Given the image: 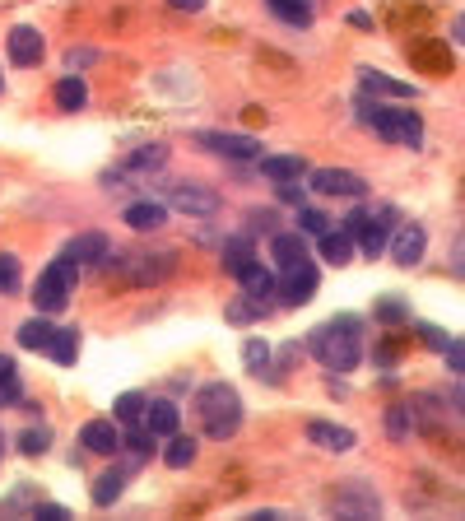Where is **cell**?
Here are the masks:
<instances>
[{
    "mask_svg": "<svg viewBox=\"0 0 465 521\" xmlns=\"http://www.w3.org/2000/svg\"><path fill=\"white\" fill-rule=\"evenodd\" d=\"M363 321L359 317H331L326 326H317V335H312V354H317L326 368H335V373H349V368H359L363 359Z\"/></svg>",
    "mask_w": 465,
    "mask_h": 521,
    "instance_id": "obj_1",
    "label": "cell"
},
{
    "mask_svg": "<svg viewBox=\"0 0 465 521\" xmlns=\"http://www.w3.org/2000/svg\"><path fill=\"white\" fill-rule=\"evenodd\" d=\"M196 415H200V428H205L210 438H228V433H238V424H242L238 391L228 387V382H210V387H200Z\"/></svg>",
    "mask_w": 465,
    "mask_h": 521,
    "instance_id": "obj_2",
    "label": "cell"
},
{
    "mask_svg": "<svg viewBox=\"0 0 465 521\" xmlns=\"http://www.w3.org/2000/svg\"><path fill=\"white\" fill-rule=\"evenodd\" d=\"M363 121L382 135L386 145H410L414 149L419 140H424V121H419V112H410V107H377L372 103V112H363Z\"/></svg>",
    "mask_w": 465,
    "mask_h": 521,
    "instance_id": "obj_3",
    "label": "cell"
},
{
    "mask_svg": "<svg viewBox=\"0 0 465 521\" xmlns=\"http://www.w3.org/2000/svg\"><path fill=\"white\" fill-rule=\"evenodd\" d=\"M75 275H80V266L70 261V256H61V261H52V266L38 275V294H33V303H38V312H61L70 303V294H75Z\"/></svg>",
    "mask_w": 465,
    "mask_h": 521,
    "instance_id": "obj_4",
    "label": "cell"
},
{
    "mask_svg": "<svg viewBox=\"0 0 465 521\" xmlns=\"http://www.w3.org/2000/svg\"><path fill=\"white\" fill-rule=\"evenodd\" d=\"M326 503H331L335 517H345V521H372L382 512V498L372 494V484H363V480H345Z\"/></svg>",
    "mask_w": 465,
    "mask_h": 521,
    "instance_id": "obj_5",
    "label": "cell"
},
{
    "mask_svg": "<svg viewBox=\"0 0 465 521\" xmlns=\"http://www.w3.org/2000/svg\"><path fill=\"white\" fill-rule=\"evenodd\" d=\"M168 205L186 219H210V214H219L224 196L214 187H200V182H177V187H168Z\"/></svg>",
    "mask_w": 465,
    "mask_h": 521,
    "instance_id": "obj_6",
    "label": "cell"
},
{
    "mask_svg": "<svg viewBox=\"0 0 465 521\" xmlns=\"http://www.w3.org/2000/svg\"><path fill=\"white\" fill-rule=\"evenodd\" d=\"M121 275L131 284H159L163 275H173V252H126L121 256Z\"/></svg>",
    "mask_w": 465,
    "mask_h": 521,
    "instance_id": "obj_7",
    "label": "cell"
},
{
    "mask_svg": "<svg viewBox=\"0 0 465 521\" xmlns=\"http://www.w3.org/2000/svg\"><path fill=\"white\" fill-rule=\"evenodd\" d=\"M312 191H321V196H349V201H359V196H368V182H363L354 168H317V173H312Z\"/></svg>",
    "mask_w": 465,
    "mask_h": 521,
    "instance_id": "obj_8",
    "label": "cell"
},
{
    "mask_svg": "<svg viewBox=\"0 0 465 521\" xmlns=\"http://www.w3.org/2000/svg\"><path fill=\"white\" fill-rule=\"evenodd\" d=\"M428 247V233L419 224H396L391 228V261L396 266H419Z\"/></svg>",
    "mask_w": 465,
    "mask_h": 521,
    "instance_id": "obj_9",
    "label": "cell"
},
{
    "mask_svg": "<svg viewBox=\"0 0 465 521\" xmlns=\"http://www.w3.org/2000/svg\"><path fill=\"white\" fill-rule=\"evenodd\" d=\"M279 294H284V303H289V308H303V303H312V294H317V266H312V261H298V266H289V270H284Z\"/></svg>",
    "mask_w": 465,
    "mask_h": 521,
    "instance_id": "obj_10",
    "label": "cell"
},
{
    "mask_svg": "<svg viewBox=\"0 0 465 521\" xmlns=\"http://www.w3.org/2000/svg\"><path fill=\"white\" fill-rule=\"evenodd\" d=\"M391 228H396V210L386 205V210H377V214H368L363 219V228L354 233L359 238V247H363V256H377L386 247V238H391Z\"/></svg>",
    "mask_w": 465,
    "mask_h": 521,
    "instance_id": "obj_11",
    "label": "cell"
},
{
    "mask_svg": "<svg viewBox=\"0 0 465 521\" xmlns=\"http://www.w3.org/2000/svg\"><path fill=\"white\" fill-rule=\"evenodd\" d=\"M410 61L419 70H428V75H447V70H452V47L438 38H419L410 47Z\"/></svg>",
    "mask_w": 465,
    "mask_h": 521,
    "instance_id": "obj_12",
    "label": "cell"
},
{
    "mask_svg": "<svg viewBox=\"0 0 465 521\" xmlns=\"http://www.w3.org/2000/svg\"><path fill=\"white\" fill-rule=\"evenodd\" d=\"M200 145H210L214 154H224V159H261V145H256L252 135H224V131H210V135H200Z\"/></svg>",
    "mask_w": 465,
    "mask_h": 521,
    "instance_id": "obj_13",
    "label": "cell"
},
{
    "mask_svg": "<svg viewBox=\"0 0 465 521\" xmlns=\"http://www.w3.org/2000/svg\"><path fill=\"white\" fill-rule=\"evenodd\" d=\"M80 442L89 447L93 456H112L121 447V433H117V424H112V419H89V424L80 428Z\"/></svg>",
    "mask_w": 465,
    "mask_h": 521,
    "instance_id": "obj_14",
    "label": "cell"
},
{
    "mask_svg": "<svg viewBox=\"0 0 465 521\" xmlns=\"http://www.w3.org/2000/svg\"><path fill=\"white\" fill-rule=\"evenodd\" d=\"M307 438L317 442L321 452H349V447L359 442V438H354V428H345V424H321V419H317V424H307Z\"/></svg>",
    "mask_w": 465,
    "mask_h": 521,
    "instance_id": "obj_15",
    "label": "cell"
},
{
    "mask_svg": "<svg viewBox=\"0 0 465 521\" xmlns=\"http://www.w3.org/2000/svg\"><path fill=\"white\" fill-rule=\"evenodd\" d=\"M10 61L14 66H38L42 61V33L38 28H14L10 33Z\"/></svg>",
    "mask_w": 465,
    "mask_h": 521,
    "instance_id": "obj_16",
    "label": "cell"
},
{
    "mask_svg": "<svg viewBox=\"0 0 465 521\" xmlns=\"http://www.w3.org/2000/svg\"><path fill=\"white\" fill-rule=\"evenodd\" d=\"M66 256L75 261V266H93V261H107V256H112V247H107L103 233H80V238L66 247Z\"/></svg>",
    "mask_w": 465,
    "mask_h": 521,
    "instance_id": "obj_17",
    "label": "cell"
},
{
    "mask_svg": "<svg viewBox=\"0 0 465 521\" xmlns=\"http://www.w3.org/2000/svg\"><path fill=\"white\" fill-rule=\"evenodd\" d=\"M238 280H242V294L256 298V303L275 294V275H270V270L261 266V261H247V266L238 270Z\"/></svg>",
    "mask_w": 465,
    "mask_h": 521,
    "instance_id": "obj_18",
    "label": "cell"
},
{
    "mask_svg": "<svg viewBox=\"0 0 465 521\" xmlns=\"http://www.w3.org/2000/svg\"><path fill=\"white\" fill-rule=\"evenodd\" d=\"M177 424H182L177 405H168V401H149V405H145V428H149V433H159V438H173Z\"/></svg>",
    "mask_w": 465,
    "mask_h": 521,
    "instance_id": "obj_19",
    "label": "cell"
},
{
    "mask_svg": "<svg viewBox=\"0 0 465 521\" xmlns=\"http://www.w3.org/2000/svg\"><path fill=\"white\" fill-rule=\"evenodd\" d=\"M303 173H307V159H298V154H279V159H261V177H270V182H298Z\"/></svg>",
    "mask_w": 465,
    "mask_h": 521,
    "instance_id": "obj_20",
    "label": "cell"
},
{
    "mask_svg": "<svg viewBox=\"0 0 465 521\" xmlns=\"http://www.w3.org/2000/svg\"><path fill=\"white\" fill-rule=\"evenodd\" d=\"M270 252H275L279 270H289V266H298V261H307L303 233H275V238H270Z\"/></svg>",
    "mask_w": 465,
    "mask_h": 521,
    "instance_id": "obj_21",
    "label": "cell"
},
{
    "mask_svg": "<svg viewBox=\"0 0 465 521\" xmlns=\"http://www.w3.org/2000/svg\"><path fill=\"white\" fill-rule=\"evenodd\" d=\"M163 219H168V210H163L159 201H135V205H126V224L140 228V233H154V228H163Z\"/></svg>",
    "mask_w": 465,
    "mask_h": 521,
    "instance_id": "obj_22",
    "label": "cell"
},
{
    "mask_svg": "<svg viewBox=\"0 0 465 521\" xmlns=\"http://www.w3.org/2000/svg\"><path fill=\"white\" fill-rule=\"evenodd\" d=\"M359 84L368 89V94H386V98H414V89L405 80H391V75H382V70H363Z\"/></svg>",
    "mask_w": 465,
    "mask_h": 521,
    "instance_id": "obj_23",
    "label": "cell"
},
{
    "mask_svg": "<svg viewBox=\"0 0 465 521\" xmlns=\"http://www.w3.org/2000/svg\"><path fill=\"white\" fill-rule=\"evenodd\" d=\"M321 256H326L331 266H349V261H354V238H349V233H331V228H326V233H321Z\"/></svg>",
    "mask_w": 465,
    "mask_h": 521,
    "instance_id": "obj_24",
    "label": "cell"
},
{
    "mask_svg": "<svg viewBox=\"0 0 465 521\" xmlns=\"http://www.w3.org/2000/svg\"><path fill=\"white\" fill-rule=\"evenodd\" d=\"M121 489H126V470H107V475H98V484H93V503H98V508H112L121 498Z\"/></svg>",
    "mask_w": 465,
    "mask_h": 521,
    "instance_id": "obj_25",
    "label": "cell"
},
{
    "mask_svg": "<svg viewBox=\"0 0 465 521\" xmlns=\"http://www.w3.org/2000/svg\"><path fill=\"white\" fill-rule=\"evenodd\" d=\"M270 10L284 19V24H293V28H312V5L307 0H266Z\"/></svg>",
    "mask_w": 465,
    "mask_h": 521,
    "instance_id": "obj_26",
    "label": "cell"
},
{
    "mask_svg": "<svg viewBox=\"0 0 465 521\" xmlns=\"http://www.w3.org/2000/svg\"><path fill=\"white\" fill-rule=\"evenodd\" d=\"M52 335H56L52 321L33 317V321H24V326H19V345H24V349H47V345H52Z\"/></svg>",
    "mask_w": 465,
    "mask_h": 521,
    "instance_id": "obj_27",
    "label": "cell"
},
{
    "mask_svg": "<svg viewBox=\"0 0 465 521\" xmlns=\"http://www.w3.org/2000/svg\"><path fill=\"white\" fill-rule=\"evenodd\" d=\"M84 98H89V89H84V80H75V75H66V80L56 84V103L66 107V112H80Z\"/></svg>",
    "mask_w": 465,
    "mask_h": 521,
    "instance_id": "obj_28",
    "label": "cell"
},
{
    "mask_svg": "<svg viewBox=\"0 0 465 521\" xmlns=\"http://www.w3.org/2000/svg\"><path fill=\"white\" fill-rule=\"evenodd\" d=\"M47 354H52L56 363H75V359H80V335H75V331H56L52 345H47Z\"/></svg>",
    "mask_w": 465,
    "mask_h": 521,
    "instance_id": "obj_29",
    "label": "cell"
},
{
    "mask_svg": "<svg viewBox=\"0 0 465 521\" xmlns=\"http://www.w3.org/2000/svg\"><path fill=\"white\" fill-rule=\"evenodd\" d=\"M386 428H391V438H410L414 433V410L410 405H391V415H386Z\"/></svg>",
    "mask_w": 465,
    "mask_h": 521,
    "instance_id": "obj_30",
    "label": "cell"
},
{
    "mask_svg": "<svg viewBox=\"0 0 465 521\" xmlns=\"http://www.w3.org/2000/svg\"><path fill=\"white\" fill-rule=\"evenodd\" d=\"M163 461H168L173 470L191 466V461H196V442H191V438H173V442H168V452H163Z\"/></svg>",
    "mask_w": 465,
    "mask_h": 521,
    "instance_id": "obj_31",
    "label": "cell"
},
{
    "mask_svg": "<svg viewBox=\"0 0 465 521\" xmlns=\"http://www.w3.org/2000/svg\"><path fill=\"white\" fill-rule=\"evenodd\" d=\"M19 401V373H14V363L0 354V405H14Z\"/></svg>",
    "mask_w": 465,
    "mask_h": 521,
    "instance_id": "obj_32",
    "label": "cell"
},
{
    "mask_svg": "<svg viewBox=\"0 0 465 521\" xmlns=\"http://www.w3.org/2000/svg\"><path fill=\"white\" fill-rule=\"evenodd\" d=\"M140 415H145V396H135V391H126V396L117 401V419H121V424H135Z\"/></svg>",
    "mask_w": 465,
    "mask_h": 521,
    "instance_id": "obj_33",
    "label": "cell"
},
{
    "mask_svg": "<svg viewBox=\"0 0 465 521\" xmlns=\"http://www.w3.org/2000/svg\"><path fill=\"white\" fill-rule=\"evenodd\" d=\"M47 442H52L47 428H28L24 438H19V452H24V456H42V452H47Z\"/></svg>",
    "mask_w": 465,
    "mask_h": 521,
    "instance_id": "obj_34",
    "label": "cell"
},
{
    "mask_svg": "<svg viewBox=\"0 0 465 521\" xmlns=\"http://www.w3.org/2000/svg\"><path fill=\"white\" fill-rule=\"evenodd\" d=\"M242 359L252 363V373H261V368H266V363H270L266 340H247V345H242Z\"/></svg>",
    "mask_w": 465,
    "mask_h": 521,
    "instance_id": "obj_35",
    "label": "cell"
},
{
    "mask_svg": "<svg viewBox=\"0 0 465 521\" xmlns=\"http://www.w3.org/2000/svg\"><path fill=\"white\" fill-rule=\"evenodd\" d=\"M10 289H19V261L0 252V294H10Z\"/></svg>",
    "mask_w": 465,
    "mask_h": 521,
    "instance_id": "obj_36",
    "label": "cell"
},
{
    "mask_svg": "<svg viewBox=\"0 0 465 521\" xmlns=\"http://www.w3.org/2000/svg\"><path fill=\"white\" fill-rule=\"evenodd\" d=\"M247 261H252V252H247V242H228V247H224V266L233 270V275H238V270L247 266Z\"/></svg>",
    "mask_w": 465,
    "mask_h": 521,
    "instance_id": "obj_37",
    "label": "cell"
},
{
    "mask_svg": "<svg viewBox=\"0 0 465 521\" xmlns=\"http://www.w3.org/2000/svg\"><path fill=\"white\" fill-rule=\"evenodd\" d=\"M442 354H447V368L465 377V335H461V340H447V349H442Z\"/></svg>",
    "mask_w": 465,
    "mask_h": 521,
    "instance_id": "obj_38",
    "label": "cell"
},
{
    "mask_svg": "<svg viewBox=\"0 0 465 521\" xmlns=\"http://www.w3.org/2000/svg\"><path fill=\"white\" fill-rule=\"evenodd\" d=\"M298 228H303V233H326V214L321 210H298Z\"/></svg>",
    "mask_w": 465,
    "mask_h": 521,
    "instance_id": "obj_39",
    "label": "cell"
},
{
    "mask_svg": "<svg viewBox=\"0 0 465 521\" xmlns=\"http://www.w3.org/2000/svg\"><path fill=\"white\" fill-rule=\"evenodd\" d=\"M163 159H168V149H163V145H154V149H140V154H135V159H131V168H159Z\"/></svg>",
    "mask_w": 465,
    "mask_h": 521,
    "instance_id": "obj_40",
    "label": "cell"
},
{
    "mask_svg": "<svg viewBox=\"0 0 465 521\" xmlns=\"http://www.w3.org/2000/svg\"><path fill=\"white\" fill-rule=\"evenodd\" d=\"M126 442H131L135 456H149V452H154V433H145V428H140V433H131Z\"/></svg>",
    "mask_w": 465,
    "mask_h": 521,
    "instance_id": "obj_41",
    "label": "cell"
},
{
    "mask_svg": "<svg viewBox=\"0 0 465 521\" xmlns=\"http://www.w3.org/2000/svg\"><path fill=\"white\" fill-rule=\"evenodd\" d=\"M419 340H424V345H433V349H447V335H442L438 326H419Z\"/></svg>",
    "mask_w": 465,
    "mask_h": 521,
    "instance_id": "obj_42",
    "label": "cell"
},
{
    "mask_svg": "<svg viewBox=\"0 0 465 521\" xmlns=\"http://www.w3.org/2000/svg\"><path fill=\"white\" fill-rule=\"evenodd\" d=\"M452 270H456V275H461V280H465V233H461V238H456V247H452Z\"/></svg>",
    "mask_w": 465,
    "mask_h": 521,
    "instance_id": "obj_43",
    "label": "cell"
},
{
    "mask_svg": "<svg viewBox=\"0 0 465 521\" xmlns=\"http://www.w3.org/2000/svg\"><path fill=\"white\" fill-rule=\"evenodd\" d=\"M33 517H42V521H66L70 512H66V508H56V503H47V508H38Z\"/></svg>",
    "mask_w": 465,
    "mask_h": 521,
    "instance_id": "obj_44",
    "label": "cell"
},
{
    "mask_svg": "<svg viewBox=\"0 0 465 521\" xmlns=\"http://www.w3.org/2000/svg\"><path fill=\"white\" fill-rule=\"evenodd\" d=\"M377 312H382L386 321H400V317H405V308H400V303H382V308H377Z\"/></svg>",
    "mask_w": 465,
    "mask_h": 521,
    "instance_id": "obj_45",
    "label": "cell"
},
{
    "mask_svg": "<svg viewBox=\"0 0 465 521\" xmlns=\"http://www.w3.org/2000/svg\"><path fill=\"white\" fill-rule=\"evenodd\" d=\"M349 24H354V28H368V24H372V14H363V10H354V14H349Z\"/></svg>",
    "mask_w": 465,
    "mask_h": 521,
    "instance_id": "obj_46",
    "label": "cell"
},
{
    "mask_svg": "<svg viewBox=\"0 0 465 521\" xmlns=\"http://www.w3.org/2000/svg\"><path fill=\"white\" fill-rule=\"evenodd\" d=\"M168 5H173V10H200L205 0H168Z\"/></svg>",
    "mask_w": 465,
    "mask_h": 521,
    "instance_id": "obj_47",
    "label": "cell"
},
{
    "mask_svg": "<svg viewBox=\"0 0 465 521\" xmlns=\"http://www.w3.org/2000/svg\"><path fill=\"white\" fill-rule=\"evenodd\" d=\"M452 38H456V42H461V47H465V14H461V19H456V28H452Z\"/></svg>",
    "mask_w": 465,
    "mask_h": 521,
    "instance_id": "obj_48",
    "label": "cell"
},
{
    "mask_svg": "<svg viewBox=\"0 0 465 521\" xmlns=\"http://www.w3.org/2000/svg\"><path fill=\"white\" fill-rule=\"evenodd\" d=\"M0 442H5V438H0Z\"/></svg>",
    "mask_w": 465,
    "mask_h": 521,
    "instance_id": "obj_49",
    "label": "cell"
}]
</instances>
